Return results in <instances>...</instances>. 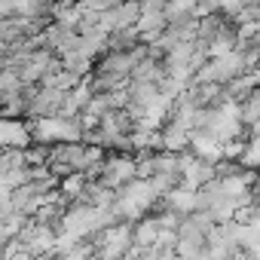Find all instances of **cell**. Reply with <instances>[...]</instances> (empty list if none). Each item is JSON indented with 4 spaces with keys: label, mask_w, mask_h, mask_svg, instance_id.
Instances as JSON below:
<instances>
[{
    "label": "cell",
    "mask_w": 260,
    "mask_h": 260,
    "mask_svg": "<svg viewBox=\"0 0 260 260\" xmlns=\"http://www.w3.org/2000/svg\"><path fill=\"white\" fill-rule=\"evenodd\" d=\"M239 166L245 172H260V135H248L245 150L239 156Z\"/></svg>",
    "instance_id": "cell-1"
}]
</instances>
